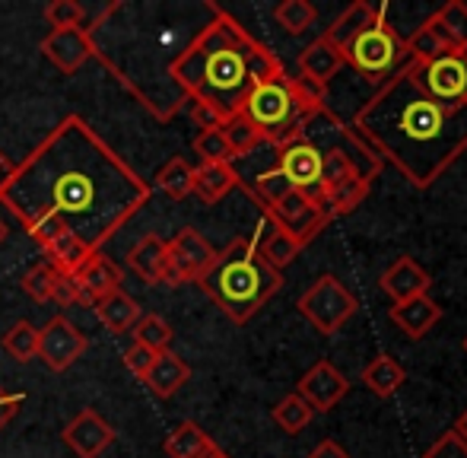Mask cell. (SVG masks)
Wrapping results in <instances>:
<instances>
[{"label":"cell","instance_id":"cell-1","mask_svg":"<svg viewBox=\"0 0 467 458\" xmlns=\"http://www.w3.org/2000/svg\"><path fill=\"white\" fill-rule=\"evenodd\" d=\"M153 188L83 121L67 115L0 185V204L45 245L74 235L89 252L150 204Z\"/></svg>","mask_w":467,"mask_h":458},{"label":"cell","instance_id":"cell-2","mask_svg":"<svg viewBox=\"0 0 467 458\" xmlns=\"http://www.w3.org/2000/svg\"><path fill=\"white\" fill-rule=\"evenodd\" d=\"M353 134L423 192L467 153V102L432 99L420 83V68L404 57L353 115Z\"/></svg>","mask_w":467,"mask_h":458},{"label":"cell","instance_id":"cell-3","mask_svg":"<svg viewBox=\"0 0 467 458\" xmlns=\"http://www.w3.org/2000/svg\"><path fill=\"white\" fill-rule=\"evenodd\" d=\"M207 13L210 19L197 26V32L169 68V83L185 106L197 102L229 121L242 115L254 87L283 80L286 68L277 51L258 42L233 13L216 4H210Z\"/></svg>","mask_w":467,"mask_h":458},{"label":"cell","instance_id":"cell-4","mask_svg":"<svg viewBox=\"0 0 467 458\" xmlns=\"http://www.w3.org/2000/svg\"><path fill=\"white\" fill-rule=\"evenodd\" d=\"M203 293L213 299L235 325H245L283 290V274L274 271L258 252V233L239 235L229 242L201 284Z\"/></svg>","mask_w":467,"mask_h":458},{"label":"cell","instance_id":"cell-5","mask_svg":"<svg viewBox=\"0 0 467 458\" xmlns=\"http://www.w3.org/2000/svg\"><path fill=\"white\" fill-rule=\"evenodd\" d=\"M242 115L265 134V143H271V147H277V150L286 147V143L302 141L308 130V118L296 112V102H293V96H289L286 77L254 87L252 96L245 99Z\"/></svg>","mask_w":467,"mask_h":458},{"label":"cell","instance_id":"cell-6","mask_svg":"<svg viewBox=\"0 0 467 458\" xmlns=\"http://www.w3.org/2000/svg\"><path fill=\"white\" fill-rule=\"evenodd\" d=\"M344 57L369 83H385L398 70V64L404 61V38L394 32L391 19H388V4H379L375 23L353 38Z\"/></svg>","mask_w":467,"mask_h":458},{"label":"cell","instance_id":"cell-7","mask_svg":"<svg viewBox=\"0 0 467 458\" xmlns=\"http://www.w3.org/2000/svg\"><path fill=\"white\" fill-rule=\"evenodd\" d=\"M296 309L302 312V318H306L315 331L331 338L359 312V299H357V293L347 290L334 274H321V277L299 297Z\"/></svg>","mask_w":467,"mask_h":458},{"label":"cell","instance_id":"cell-8","mask_svg":"<svg viewBox=\"0 0 467 458\" xmlns=\"http://www.w3.org/2000/svg\"><path fill=\"white\" fill-rule=\"evenodd\" d=\"M216 248L197 233L194 226H185L169 239V286L201 284L203 274L213 267Z\"/></svg>","mask_w":467,"mask_h":458},{"label":"cell","instance_id":"cell-9","mask_svg":"<svg viewBox=\"0 0 467 458\" xmlns=\"http://www.w3.org/2000/svg\"><path fill=\"white\" fill-rule=\"evenodd\" d=\"M87 335L67 316H55L45 328H38V357L48 370L64 372L87 353Z\"/></svg>","mask_w":467,"mask_h":458},{"label":"cell","instance_id":"cell-10","mask_svg":"<svg viewBox=\"0 0 467 458\" xmlns=\"http://www.w3.org/2000/svg\"><path fill=\"white\" fill-rule=\"evenodd\" d=\"M417 68H420V83H423L432 99L449 102V106L467 102V55L449 51V55H439L436 61L417 64Z\"/></svg>","mask_w":467,"mask_h":458},{"label":"cell","instance_id":"cell-11","mask_svg":"<svg viewBox=\"0 0 467 458\" xmlns=\"http://www.w3.org/2000/svg\"><path fill=\"white\" fill-rule=\"evenodd\" d=\"M265 217L271 220V224H277L280 229H286V233L293 235L302 248H306L327 224H331L327 213L321 211V207H315L302 192L286 194L280 204H274L271 211H265Z\"/></svg>","mask_w":467,"mask_h":458},{"label":"cell","instance_id":"cell-12","mask_svg":"<svg viewBox=\"0 0 467 458\" xmlns=\"http://www.w3.org/2000/svg\"><path fill=\"white\" fill-rule=\"evenodd\" d=\"M296 395L315 411V414H325V411L337 408L347 395H350V382L347 376L331 363V359H318L306 376L296 382Z\"/></svg>","mask_w":467,"mask_h":458},{"label":"cell","instance_id":"cell-13","mask_svg":"<svg viewBox=\"0 0 467 458\" xmlns=\"http://www.w3.org/2000/svg\"><path fill=\"white\" fill-rule=\"evenodd\" d=\"M64 442H67L77 458H99L115 442V430H111V423L96 408H83L64 427Z\"/></svg>","mask_w":467,"mask_h":458},{"label":"cell","instance_id":"cell-14","mask_svg":"<svg viewBox=\"0 0 467 458\" xmlns=\"http://www.w3.org/2000/svg\"><path fill=\"white\" fill-rule=\"evenodd\" d=\"M42 55L55 64L61 74H77L87 61H93V38L87 26L83 29H57L48 32L42 42Z\"/></svg>","mask_w":467,"mask_h":458},{"label":"cell","instance_id":"cell-15","mask_svg":"<svg viewBox=\"0 0 467 458\" xmlns=\"http://www.w3.org/2000/svg\"><path fill=\"white\" fill-rule=\"evenodd\" d=\"M277 169L286 175L296 192H308V188L318 185L321 150L315 147L308 137H302V141H296V143H286V147L277 150Z\"/></svg>","mask_w":467,"mask_h":458},{"label":"cell","instance_id":"cell-16","mask_svg":"<svg viewBox=\"0 0 467 458\" xmlns=\"http://www.w3.org/2000/svg\"><path fill=\"white\" fill-rule=\"evenodd\" d=\"M379 286L391 297V303H407V299H413V297H426L432 286V277L426 267H420L417 261L410 258V255H400L398 261H391V265L381 271Z\"/></svg>","mask_w":467,"mask_h":458},{"label":"cell","instance_id":"cell-17","mask_svg":"<svg viewBox=\"0 0 467 458\" xmlns=\"http://www.w3.org/2000/svg\"><path fill=\"white\" fill-rule=\"evenodd\" d=\"M388 318H391V322L398 325V331H404L410 341H423L439 325V318H442V306H439L436 299H430V293H426V297H413V299H407V303H394L391 309H388Z\"/></svg>","mask_w":467,"mask_h":458},{"label":"cell","instance_id":"cell-18","mask_svg":"<svg viewBox=\"0 0 467 458\" xmlns=\"http://www.w3.org/2000/svg\"><path fill=\"white\" fill-rule=\"evenodd\" d=\"M128 267L150 286L169 284V242L156 233H147L128 252Z\"/></svg>","mask_w":467,"mask_h":458},{"label":"cell","instance_id":"cell-19","mask_svg":"<svg viewBox=\"0 0 467 458\" xmlns=\"http://www.w3.org/2000/svg\"><path fill=\"white\" fill-rule=\"evenodd\" d=\"M449 51H451V42L432 13L404 38V57L413 64H430V61H436L439 55H449Z\"/></svg>","mask_w":467,"mask_h":458},{"label":"cell","instance_id":"cell-20","mask_svg":"<svg viewBox=\"0 0 467 458\" xmlns=\"http://www.w3.org/2000/svg\"><path fill=\"white\" fill-rule=\"evenodd\" d=\"M93 312H96L99 322L105 325V331H111V335H128V331H134V325L143 318L140 303L124 290H115V293H109V297L96 299Z\"/></svg>","mask_w":467,"mask_h":458},{"label":"cell","instance_id":"cell-21","mask_svg":"<svg viewBox=\"0 0 467 458\" xmlns=\"http://www.w3.org/2000/svg\"><path fill=\"white\" fill-rule=\"evenodd\" d=\"M74 280L89 293V299L96 303V299L121 290V267H118L105 252H93L87 261H83L80 271L74 274Z\"/></svg>","mask_w":467,"mask_h":458},{"label":"cell","instance_id":"cell-22","mask_svg":"<svg viewBox=\"0 0 467 458\" xmlns=\"http://www.w3.org/2000/svg\"><path fill=\"white\" fill-rule=\"evenodd\" d=\"M188 379H191V366L185 359L172 350H162V353H156L153 366L147 370L143 382H147V389L153 391L156 398H172L182 385H188Z\"/></svg>","mask_w":467,"mask_h":458},{"label":"cell","instance_id":"cell-23","mask_svg":"<svg viewBox=\"0 0 467 458\" xmlns=\"http://www.w3.org/2000/svg\"><path fill=\"white\" fill-rule=\"evenodd\" d=\"M375 16H379V4H369V0H357V4H350L337 19H334L331 26H327L325 38L334 45V48L347 55V48L353 45V38H357L363 29H369V26L375 23Z\"/></svg>","mask_w":467,"mask_h":458},{"label":"cell","instance_id":"cell-24","mask_svg":"<svg viewBox=\"0 0 467 458\" xmlns=\"http://www.w3.org/2000/svg\"><path fill=\"white\" fill-rule=\"evenodd\" d=\"M242 179L233 169V162H201L194 169V192L203 204H220L233 188H239Z\"/></svg>","mask_w":467,"mask_h":458},{"label":"cell","instance_id":"cell-25","mask_svg":"<svg viewBox=\"0 0 467 458\" xmlns=\"http://www.w3.org/2000/svg\"><path fill=\"white\" fill-rule=\"evenodd\" d=\"M344 64H347L344 51H337L325 36H321L299 55V74L312 77V80H318V83H325V87H327V83L340 74V68H344Z\"/></svg>","mask_w":467,"mask_h":458},{"label":"cell","instance_id":"cell-26","mask_svg":"<svg viewBox=\"0 0 467 458\" xmlns=\"http://www.w3.org/2000/svg\"><path fill=\"white\" fill-rule=\"evenodd\" d=\"M258 252H261V258L274 267V271L283 274V267L293 265V261L299 258L302 245L286 233V229H280L277 224H271V220L265 217L258 226Z\"/></svg>","mask_w":467,"mask_h":458},{"label":"cell","instance_id":"cell-27","mask_svg":"<svg viewBox=\"0 0 467 458\" xmlns=\"http://www.w3.org/2000/svg\"><path fill=\"white\" fill-rule=\"evenodd\" d=\"M359 379H363L366 391H372L375 398H394L400 391V385L407 382V370L391 353H379V357H372V363L363 366Z\"/></svg>","mask_w":467,"mask_h":458},{"label":"cell","instance_id":"cell-28","mask_svg":"<svg viewBox=\"0 0 467 458\" xmlns=\"http://www.w3.org/2000/svg\"><path fill=\"white\" fill-rule=\"evenodd\" d=\"M216 449V442L197 427L194 421H182L166 440L169 458H207Z\"/></svg>","mask_w":467,"mask_h":458},{"label":"cell","instance_id":"cell-29","mask_svg":"<svg viewBox=\"0 0 467 458\" xmlns=\"http://www.w3.org/2000/svg\"><path fill=\"white\" fill-rule=\"evenodd\" d=\"M286 87H289V96L296 102V112L306 115V118H315L327 109V87L306 74H296L289 77L286 74Z\"/></svg>","mask_w":467,"mask_h":458},{"label":"cell","instance_id":"cell-30","mask_svg":"<svg viewBox=\"0 0 467 458\" xmlns=\"http://www.w3.org/2000/svg\"><path fill=\"white\" fill-rule=\"evenodd\" d=\"M347 179H363V172H359L357 160H353L350 153H347L344 147H331L321 153V175H318V185L325 188V192H331V188L344 185ZM369 182V179H366Z\"/></svg>","mask_w":467,"mask_h":458},{"label":"cell","instance_id":"cell-31","mask_svg":"<svg viewBox=\"0 0 467 458\" xmlns=\"http://www.w3.org/2000/svg\"><path fill=\"white\" fill-rule=\"evenodd\" d=\"M369 188H372V182H366V179H347L344 185L331 188V192L325 194V204H321V211L327 213V220L344 217V213H353L366 201Z\"/></svg>","mask_w":467,"mask_h":458},{"label":"cell","instance_id":"cell-32","mask_svg":"<svg viewBox=\"0 0 467 458\" xmlns=\"http://www.w3.org/2000/svg\"><path fill=\"white\" fill-rule=\"evenodd\" d=\"M156 188L166 192L172 201H185L188 194L194 192V166H191L185 156H172V160L156 172Z\"/></svg>","mask_w":467,"mask_h":458},{"label":"cell","instance_id":"cell-33","mask_svg":"<svg viewBox=\"0 0 467 458\" xmlns=\"http://www.w3.org/2000/svg\"><path fill=\"white\" fill-rule=\"evenodd\" d=\"M432 16L439 19V26H442L445 36H449L451 51L467 55V4H462V0H445Z\"/></svg>","mask_w":467,"mask_h":458},{"label":"cell","instance_id":"cell-34","mask_svg":"<svg viewBox=\"0 0 467 458\" xmlns=\"http://www.w3.org/2000/svg\"><path fill=\"white\" fill-rule=\"evenodd\" d=\"M312 417H315V411L308 408L306 401H302L299 395H286V398H280L277 404H274V423L283 430V433H289V436H296V433H302V430L312 423Z\"/></svg>","mask_w":467,"mask_h":458},{"label":"cell","instance_id":"cell-35","mask_svg":"<svg viewBox=\"0 0 467 458\" xmlns=\"http://www.w3.org/2000/svg\"><path fill=\"white\" fill-rule=\"evenodd\" d=\"M296 188L289 185V179L280 172V169H267L254 179V185H248V194L261 204V211H271L274 204H280L286 194H293Z\"/></svg>","mask_w":467,"mask_h":458},{"label":"cell","instance_id":"cell-36","mask_svg":"<svg viewBox=\"0 0 467 458\" xmlns=\"http://www.w3.org/2000/svg\"><path fill=\"white\" fill-rule=\"evenodd\" d=\"M274 19H277L289 36H302V32H308L315 26L318 10L308 0H283V4H277V10H274Z\"/></svg>","mask_w":467,"mask_h":458},{"label":"cell","instance_id":"cell-37","mask_svg":"<svg viewBox=\"0 0 467 458\" xmlns=\"http://www.w3.org/2000/svg\"><path fill=\"white\" fill-rule=\"evenodd\" d=\"M4 350L10 353L16 363H29V359L38 357V328L29 322H16L4 338H0Z\"/></svg>","mask_w":467,"mask_h":458},{"label":"cell","instance_id":"cell-38","mask_svg":"<svg viewBox=\"0 0 467 458\" xmlns=\"http://www.w3.org/2000/svg\"><path fill=\"white\" fill-rule=\"evenodd\" d=\"M172 338H175L172 325H169L162 316H143L140 322L134 325V344L147 347V350H153V353L169 350Z\"/></svg>","mask_w":467,"mask_h":458},{"label":"cell","instance_id":"cell-39","mask_svg":"<svg viewBox=\"0 0 467 458\" xmlns=\"http://www.w3.org/2000/svg\"><path fill=\"white\" fill-rule=\"evenodd\" d=\"M223 134H226L229 147H233V156H245V153H252L254 147L265 143V134H261L245 115L229 118V121L223 124Z\"/></svg>","mask_w":467,"mask_h":458},{"label":"cell","instance_id":"cell-40","mask_svg":"<svg viewBox=\"0 0 467 458\" xmlns=\"http://www.w3.org/2000/svg\"><path fill=\"white\" fill-rule=\"evenodd\" d=\"M55 277H57L55 267H51L48 261H42V265L29 267V271L23 274L19 286H23L26 297L36 299V303H51V297H55Z\"/></svg>","mask_w":467,"mask_h":458},{"label":"cell","instance_id":"cell-41","mask_svg":"<svg viewBox=\"0 0 467 458\" xmlns=\"http://www.w3.org/2000/svg\"><path fill=\"white\" fill-rule=\"evenodd\" d=\"M194 153L201 156L203 162H233V147H229L226 134L223 128H210V130H201L194 137Z\"/></svg>","mask_w":467,"mask_h":458},{"label":"cell","instance_id":"cell-42","mask_svg":"<svg viewBox=\"0 0 467 458\" xmlns=\"http://www.w3.org/2000/svg\"><path fill=\"white\" fill-rule=\"evenodd\" d=\"M45 23L51 26V32L57 29H83L87 23V10L77 0H55L45 6Z\"/></svg>","mask_w":467,"mask_h":458},{"label":"cell","instance_id":"cell-43","mask_svg":"<svg viewBox=\"0 0 467 458\" xmlns=\"http://www.w3.org/2000/svg\"><path fill=\"white\" fill-rule=\"evenodd\" d=\"M423 458H467V442L455 433V430H445V433L426 449Z\"/></svg>","mask_w":467,"mask_h":458},{"label":"cell","instance_id":"cell-44","mask_svg":"<svg viewBox=\"0 0 467 458\" xmlns=\"http://www.w3.org/2000/svg\"><path fill=\"white\" fill-rule=\"evenodd\" d=\"M153 359H156V353L147 350V347H140V344H130L128 350H124V366L140 379L147 376V370L153 366Z\"/></svg>","mask_w":467,"mask_h":458},{"label":"cell","instance_id":"cell-45","mask_svg":"<svg viewBox=\"0 0 467 458\" xmlns=\"http://www.w3.org/2000/svg\"><path fill=\"white\" fill-rule=\"evenodd\" d=\"M23 401H26V395H19V391H4V389H0V433H4L6 423L19 414Z\"/></svg>","mask_w":467,"mask_h":458},{"label":"cell","instance_id":"cell-46","mask_svg":"<svg viewBox=\"0 0 467 458\" xmlns=\"http://www.w3.org/2000/svg\"><path fill=\"white\" fill-rule=\"evenodd\" d=\"M308 458H350V455H347V449L340 446L337 440H321L318 446L308 453Z\"/></svg>","mask_w":467,"mask_h":458},{"label":"cell","instance_id":"cell-47","mask_svg":"<svg viewBox=\"0 0 467 458\" xmlns=\"http://www.w3.org/2000/svg\"><path fill=\"white\" fill-rule=\"evenodd\" d=\"M451 430H455V433L462 436V440L467 442V411H464L462 417H458V421H455V427H451Z\"/></svg>","mask_w":467,"mask_h":458},{"label":"cell","instance_id":"cell-48","mask_svg":"<svg viewBox=\"0 0 467 458\" xmlns=\"http://www.w3.org/2000/svg\"><path fill=\"white\" fill-rule=\"evenodd\" d=\"M10 172H13V162L6 160L4 153H0V185H4V179H6V175H10Z\"/></svg>","mask_w":467,"mask_h":458},{"label":"cell","instance_id":"cell-49","mask_svg":"<svg viewBox=\"0 0 467 458\" xmlns=\"http://www.w3.org/2000/svg\"><path fill=\"white\" fill-rule=\"evenodd\" d=\"M207 458H229V455H226V453H223V449H220V446H216V449H213V453H210Z\"/></svg>","mask_w":467,"mask_h":458},{"label":"cell","instance_id":"cell-50","mask_svg":"<svg viewBox=\"0 0 467 458\" xmlns=\"http://www.w3.org/2000/svg\"><path fill=\"white\" fill-rule=\"evenodd\" d=\"M4 239H6V226L0 224V245H4Z\"/></svg>","mask_w":467,"mask_h":458},{"label":"cell","instance_id":"cell-51","mask_svg":"<svg viewBox=\"0 0 467 458\" xmlns=\"http://www.w3.org/2000/svg\"><path fill=\"white\" fill-rule=\"evenodd\" d=\"M464 353H467V338H464Z\"/></svg>","mask_w":467,"mask_h":458}]
</instances>
